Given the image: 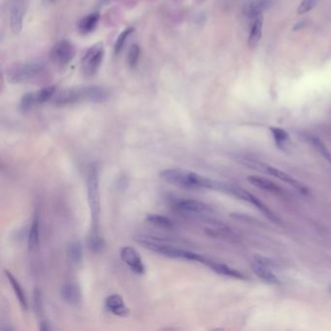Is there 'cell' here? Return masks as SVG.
<instances>
[{
	"label": "cell",
	"instance_id": "obj_3",
	"mask_svg": "<svg viewBox=\"0 0 331 331\" xmlns=\"http://www.w3.org/2000/svg\"><path fill=\"white\" fill-rule=\"evenodd\" d=\"M108 93L99 87H85L64 90L58 94H55L53 100L58 106L71 105L80 101L89 100L94 102H101L106 100Z\"/></svg>",
	"mask_w": 331,
	"mask_h": 331
},
{
	"label": "cell",
	"instance_id": "obj_2",
	"mask_svg": "<svg viewBox=\"0 0 331 331\" xmlns=\"http://www.w3.org/2000/svg\"><path fill=\"white\" fill-rule=\"evenodd\" d=\"M135 240L138 244L142 245L144 248L149 249L152 252L158 253L162 256H165L170 259H176V260H189V261H195L202 263L204 265H207L209 262V260L206 258L190 252V251H186L183 249H179L176 247H173L171 245H168L165 243L162 240H159L154 237H149V236H138L135 237Z\"/></svg>",
	"mask_w": 331,
	"mask_h": 331
},
{
	"label": "cell",
	"instance_id": "obj_28",
	"mask_svg": "<svg viewBox=\"0 0 331 331\" xmlns=\"http://www.w3.org/2000/svg\"><path fill=\"white\" fill-rule=\"evenodd\" d=\"M89 247L95 253H101L105 247V243L103 238L100 235L97 236H90L89 239Z\"/></svg>",
	"mask_w": 331,
	"mask_h": 331
},
{
	"label": "cell",
	"instance_id": "obj_27",
	"mask_svg": "<svg viewBox=\"0 0 331 331\" xmlns=\"http://www.w3.org/2000/svg\"><path fill=\"white\" fill-rule=\"evenodd\" d=\"M146 221L149 223L163 227V228H172L174 226V222L170 220L168 217L159 215V214H149L146 216Z\"/></svg>",
	"mask_w": 331,
	"mask_h": 331
},
{
	"label": "cell",
	"instance_id": "obj_19",
	"mask_svg": "<svg viewBox=\"0 0 331 331\" xmlns=\"http://www.w3.org/2000/svg\"><path fill=\"white\" fill-rule=\"evenodd\" d=\"M4 274H5V276L7 278V280L9 281V283H10V284H11L13 290H14V293H15V295L18 298V301H19L22 309L24 311H27V309H28V303H27V299H26L25 293H24V291L21 284L19 283V281L17 280V278L14 276L10 271H8V270L5 269L4 270Z\"/></svg>",
	"mask_w": 331,
	"mask_h": 331
},
{
	"label": "cell",
	"instance_id": "obj_12",
	"mask_svg": "<svg viewBox=\"0 0 331 331\" xmlns=\"http://www.w3.org/2000/svg\"><path fill=\"white\" fill-rule=\"evenodd\" d=\"M28 0H13L10 11V24L14 33L21 32Z\"/></svg>",
	"mask_w": 331,
	"mask_h": 331
},
{
	"label": "cell",
	"instance_id": "obj_13",
	"mask_svg": "<svg viewBox=\"0 0 331 331\" xmlns=\"http://www.w3.org/2000/svg\"><path fill=\"white\" fill-rule=\"evenodd\" d=\"M175 208L183 213L203 214L211 212L212 209L204 202L194 199H180L175 203Z\"/></svg>",
	"mask_w": 331,
	"mask_h": 331
},
{
	"label": "cell",
	"instance_id": "obj_29",
	"mask_svg": "<svg viewBox=\"0 0 331 331\" xmlns=\"http://www.w3.org/2000/svg\"><path fill=\"white\" fill-rule=\"evenodd\" d=\"M132 31H133V28L128 27V28L124 29L123 31H121V33L118 35V37L117 38L116 43H115V53L116 54H118L121 51V49L123 48L128 36L131 34Z\"/></svg>",
	"mask_w": 331,
	"mask_h": 331
},
{
	"label": "cell",
	"instance_id": "obj_1",
	"mask_svg": "<svg viewBox=\"0 0 331 331\" xmlns=\"http://www.w3.org/2000/svg\"><path fill=\"white\" fill-rule=\"evenodd\" d=\"M161 178L167 183L188 189L221 190L222 183L212 180L195 172L172 168L161 172Z\"/></svg>",
	"mask_w": 331,
	"mask_h": 331
},
{
	"label": "cell",
	"instance_id": "obj_25",
	"mask_svg": "<svg viewBox=\"0 0 331 331\" xmlns=\"http://www.w3.org/2000/svg\"><path fill=\"white\" fill-rule=\"evenodd\" d=\"M309 141L312 146L319 152V154L331 165V152L325 145V143L319 139L317 136H309Z\"/></svg>",
	"mask_w": 331,
	"mask_h": 331
},
{
	"label": "cell",
	"instance_id": "obj_26",
	"mask_svg": "<svg viewBox=\"0 0 331 331\" xmlns=\"http://www.w3.org/2000/svg\"><path fill=\"white\" fill-rule=\"evenodd\" d=\"M270 131H271V134L274 138V141H275L277 146L280 149L284 150L286 143L289 140L288 133L284 129L280 128V127H270Z\"/></svg>",
	"mask_w": 331,
	"mask_h": 331
},
{
	"label": "cell",
	"instance_id": "obj_14",
	"mask_svg": "<svg viewBox=\"0 0 331 331\" xmlns=\"http://www.w3.org/2000/svg\"><path fill=\"white\" fill-rule=\"evenodd\" d=\"M105 306L113 315L118 317H126L129 314V309L119 294L109 295L105 299Z\"/></svg>",
	"mask_w": 331,
	"mask_h": 331
},
{
	"label": "cell",
	"instance_id": "obj_6",
	"mask_svg": "<svg viewBox=\"0 0 331 331\" xmlns=\"http://www.w3.org/2000/svg\"><path fill=\"white\" fill-rule=\"evenodd\" d=\"M44 71L45 66L43 63L29 62L13 67L9 71L7 78L11 83L14 84L26 83L40 77Z\"/></svg>",
	"mask_w": 331,
	"mask_h": 331
},
{
	"label": "cell",
	"instance_id": "obj_5",
	"mask_svg": "<svg viewBox=\"0 0 331 331\" xmlns=\"http://www.w3.org/2000/svg\"><path fill=\"white\" fill-rule=\"evenodd\" d=\"M241 162L245 166H250V167L254 168V169H257L259 171H261V172H264L266 174H269V175H272V176L276 177L277 179H279V180H281V181L288 184L289 186H291L292 188H294L296 190H298L299 192H301L304 195H310L311 194L310 189L305 185H303L302 183H300L296 179L292 178L287 173H285V172L278 169L276 167L267 166L265 164H262V163H260V162H256L254 160H248V159H243Z\"/></svg>",
	"mask_w": 331,
	"mask_h": 331
},
{
	"label": "cell",
	"instance_id": "obj_32",
	"mask_svg": "<svg viewBox=\"0 0 331 331\" xmlns=\"http://www.w3.org/2000/svg\"><path fill=\"white\" fill-rule=\"evenodd\" d=\"M318 3V0H302L300 5L297 8V14L298 15H304L316 7Z\"/></svg>",
	"mask_w": 331,
	"mask_h": 331
},
{
	"label": "cell",
	"instance_id": "obj_33",
	"mask_svg": "<svg viewBox=\"0 0 331 331\" xmlns=\"http://www.w3.org/2000/svg\"><path fill=\"white\" fill-rule=\"evenodd\" d=\"M49 1H55V0H49Z\"/></svg>",
	"mask_w": 331,
	"mask_h": 331
},
{
	"label": "cell",
	"instance_id": "obj_7",
	"mask_svg": "<svg viewBox=\"0 0 331 331\" xmlns=\"http://www.w3.org/2000/svg\"><path fill=\"white\" fill-rule=\"evenodd\" d=\"M223 191L229 192L235 196H237L238 198H241L244 201H247L253 205H255L267 219H269L270 221L275 222V223H279L280 222V219L277 217L276 215L260 200L259 199L257 196H255L254 194L250 193L249 191H247L246 189L238 187V186H234L232 184H225L223 183Z\"/></svg>",
	"mask_w": 331,
	"mask_h": 331
},
{
	"label": "cell",
	"instance_id": "obj_8",
	"mask_svg": "<svg viewBox=\"0 0 331 331\" xmlns=\"http://www.w3.org/2000/svg\"><path fill=\"white\" fill-rule=\"evenodd\" d=\"M104 58V47L102 43L92 46L83 56L81 68L86 76H94L100 68Z\"/></svg>",
	"mask_w": 331,
	"mask_h": 331
},
{
	"label": "cell",
	"instance_id": "obj_31",
	"mask_svg": "<svg viewBox=\"0 0 331 331\" xmlns=\"http://www.w3.org/2000/svg\"><path fill=\"white\" fill-rule=\"evenodd\" d=\"M34 310L37 314L38 317L41 318V322L42 317H43V304H42V294L40 292V290L38 288H36L34 290Z\"/></svg>",
	"mask_w": 331,
	"mask_h": 331
},
{
	"label": "cell",
	"instance_id": "obj_20",
	"mask_svg": "<svg viewBox=\"0 0 331 331\" xmlns=\"http://www.w3.org/2000/svg\"><path fill=\"white\" fill-rule=\"evenodd\" d=\"M99 20H100V15L97 12L87 15L78 24L79 32L82 34H89L93 32L96 28L99 23Z\"/></svg>",
	"mask_w": 331,
	"mask_h": 331
},
{
	"label": "cell",
	"instance_id": "obj_23",
	"mask_svg": "<svg viewBox=\"0 0 331 331\" xmlns=\"http://www.w3.org/2000/svg\"><path fill=\"white\" fill-rule=\"evenodd\" d=\"M262 31H263V19L262 16L259 17L254 20L253 24L251 26L250 34H249V46L250 48H256L261 37H262Z\"/></svg>",
	"mask_w": 331,
	"mask_h": 331
},
{
	"label": "cell",
	"instance_id": "obj_9",
	"mask_svg": "<svg viewBox=\"0 0 331 331\" xmlns=\"http://www.w3.org/2000/svg\"><path fill=\"white\" fill-rule=\"evenodd\" d=\"M56 94V88L55 86L44 88L40 91L32 92L25 94L20 103V107L23 111H28L38 105L44 104L54 98Z\"/></svg>",
	"mask_w": 331,
	"mask_h": 331
},
{
	"label": "cell",
	"instance_id": "obj_16",
	"mask_svg": "<svg viewBox=\"0 0 331 331\" xmlns=\"http://www.w3.org/2000/svg\"><path fill=\"white\" fill-rule=\"evenodd\" d=\"M60 294L62 299L71 306H78L82 300V293L75 284H66L61 287Z\"/></svg>",
	"mask_w": 331,
	"mask_h": 331
},
{
	"label": "cell",
	"instance_id": "obj_21",
	"mask_svg": "<svg viewBox=\"0 0 331 331\" xmlns=\"http://www.w3.org/2000/svg\"><path fill=\"white\" fill-rule=\"evenodd\" d=\"M247 180L255 187H257L258 189L269 191V192H273V193H277V194H282L283 193V189L277 186L275 183H273L272 181L262 178V177H257V176H249L247 178Z\"/></svg>",
	"mask_w": 331,
	"mask_h": 331
},
{
	"label": "cell",
	"instance_id": "obj_4",
	"mask_svg": "<svg viewBox=\"0 0 331 331\" xmlns=\"http://www.w3.org/2000/svg\"><path fill=\"white\" fill-rule=\"evenodd\" d=\"M87 192L88 201L91 210V235H99L100 222V193H99V176L98 169L95 166H91L87 176Z\"/></svg>",
	"mask_w": 331,
	"mask_h": 331
},
{
	"label": "cell",
	"instance_id": "obj_24",
	"mask_svg": "<svg viewBox=\"0 0 331 331\" xmlns=\"http://www.w3.org/2000/svg\"><path fill=\"white\" fill-rule=\"evenodd\" d=\"M68 258L70 261L75 264L79 265L83 261V245L80 241H73L69 244L67 250Z\"/></svg>",
	"mask_w": 331,
	"mask_h": 331
},
{
	"label": "cell",
	"instance_id": "obj_18",
	"mask_svg": "<svg viewBox=\"0 0 331 331\" xmlns=\"http://www.w3.org/2000/svg\"><path fill=\"white\" fill-rule=\"evenodd\" d=\"M251 268L257 276L267 284H279L281 283L279 278L271 271V268L260 263L257 260L251 263Z\"/></svg>",
	"mask_w": 331,
	"mask_h": 331
},
{
	"label": "cell",
	"instance_id": "obj_15",
	"mask_svg": "<svg viewBox=\"0 0 331 331\" xmlns=\"http://www.w3.org/2000/svg\"><path fill=\"white\" fill-rule=\"evenodd\" d=\"M39 237H40V213L39 210L36 209L34 212V217L32 220L31 226L29 228L27 237V246L30 253L37 250L39 245Z\"/></svg>",
	"mask_w": 331,
	"mask_h": 331
},
{
	"label": "cell",
	"instance_id": "obj_30",
	"mask_svg": "<svg viewBox=\"0 0 331 331\" xmlns=\"http://www.w3.org/2000/svg\"><path fill=\"white\" fill-rule=\"evenodd\" d=\"M140 53H141V51H140V48L137 44H134V45L131 46V48L128 52V55H127V62H128V65L130 66V68H134L138 64Z\"/></svg>",
	"mask_w": 331,
	"mask_h": 331
},
{
	"label": "cell",
	"instance_id": "obj_10",
	"mask_svg": "<svg viewBox=\"0 0 331 331\" xmlns=\"http://www.w3.org/2000/svg\"><path fill=\"white\" fill-rule=\"evenodd\" d=\"M75 55L76 49L74 44L66 39H63L54 45L50 53V58L55 64L65 66L73 60Z\"/></svg>",
	"mask_w": 331,
	"mask_h": 331
},
{
	"label": "cell",
	"instance_id": "obj_22",
	"mask_svg": "<svg viewBox=\"0 0 331 331\" xmlns=\"http://www.w3.org/2000/svg\"><path fill=\"white\" fill-rule=\"evenodd\" d=\"M207 266L209 268H211L213 271H215L216 273L220 274V275H223V276L230 277L233 279H238V280H245L246 276H244L240 271H238L235 268H232L226 264H222V263H218L212 260H209Z\"/></svg>",
	"mask_w": 331,
	"mask_h": 331
},
{
	"label": "cell",
	"instance_id": "obj_17",
	"mask_svg": "<svg viewBox=\"0 0 331 331\" xmlns=\"http://www.w3.org/2000/svg\"><path fill=\"white\" fill-rule=\"evenodd\" d=\"M270 0H249L245 6V14L250 19H257L261 17L263 12L269 8Z\"/></svg>",
	"mask_w": 331,
	"mask_h": 331
},
{
	"label": "cell",
	"instance_id": "obj_11",
	"mask_svg": "<svg viewBox=\"0 0 331 331\" xmlns=\"http://www.w3.org/2000/svg\"><path fill=\"white\" fill-rule=\"evenodd\" d=\"M119 256H120L121 260L135 274L143 275L145 273L146 268H145V265L143 263L142 258L135 248H133L131 246L122 247L119 251Z\"/></svg>",
	"mask_w": 331,
	"mask_h": 331
}]
</instances>
